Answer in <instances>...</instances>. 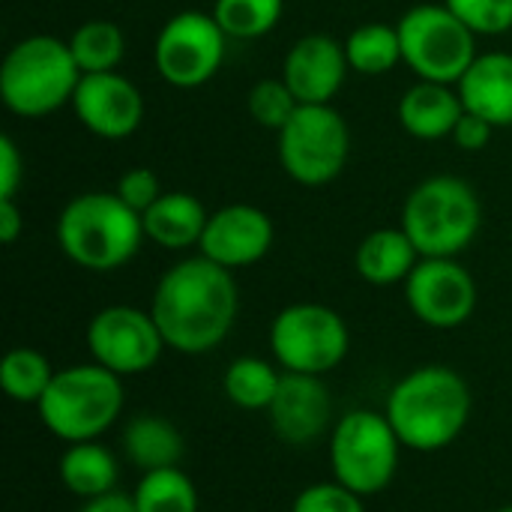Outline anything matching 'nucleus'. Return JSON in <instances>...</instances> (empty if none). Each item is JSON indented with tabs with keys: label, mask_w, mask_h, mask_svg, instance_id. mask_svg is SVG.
<instances>
[{
	"label": "nucleus",
	"mask_w": 512,
	"mask_h": 512,
	"mask_svg": "<svg viewBox=\"0 0 512 512\" xmlns=\"http://www.w3.org/2000/svg\"><path fill=\"white\" fill-rule=\"evenodd\" d=\"M240 312L234 273L216 261L195 255L177 261L156 282L150 315L171 351L201 357L219 348Z\"/></svg>",
	"instance_id": "nucleus-1"
},
{
	"label": "nucleus",
	"mask_w": 512,
	"mask_h": 512,
	"mask_svg": "<svg viewBox=\"0 0 512 512\" xmlns=\"http://www.w3.org/2000/svg\"><path fill=\"white\" fill-rule=\"evenodd\" d=\"M474 396L468 381L450 366H420L387 396L384 414L405 450L438 453L459 441L471 420Z\"/></svg>",
	"instance_id": "nucleus-2"
},
{
	"label": "nucleus",
	"mask_w": 512,
	"mask_h": 512,
	"mask_svg": "<svg viewBox=\"0 0 512 512\" xmlns=\"http://www.w3.org/2000/svg\"><path fill=\"white\" fill-rule=\"evenodd\" d=\"M144 240L141 216L117 192H81L57 216L60 252L81 270H120L138 255Z\"/></svg>",
	"instance_id": "nucleus-3"
},
{
	"label": "nucleus",
	"mask_w": 512,
	"mask_h": 512,
	"mask_svg": "<svg viewBox=\"0 0 512 512\" xmlns=\"http://www.w3.org/2000/svg\"><path fill=\"white\" fill-rule=\"evenodd\" d=\"M399 225L423 258H459L480 234L483 204L468 180L435 174L408 192Z\"/></svg>",
	"instance_id": "nucleus-4"
},
{
	"label": "nucleus",
	"mask_w": 512,
	"mask_h": 512,
	"mask_svg": "<svg viewBox=\"0 0 512 512\" xmlns=\"http://www.w3.org/2000/svg\"><path fill=\"white\" fill-rule=\"evenodd\" d=\"M126 390L123 378L99 363H78L57 369L51 387L39 399L36 411L42 426L66 441H99L123 414Z\"/></svg>",
	"instance_id": "nucleus-5"
},
{
	"label": "nucleus",
	"mask_w": 512,
	"mask_h": 512,
	"mask_svg": "<svg viewBox=\"0 0 512 512\" xmlns=\"http://www.w3.org/2000/svg\"><path fill=\"white\" fill-rule=\"evenodd\" d=\"M81 69L69 42L57 36H27L15 42L0 63V99L27 120L48 117L72 102Z\"/></svg>",
	"instance_id": "nucleus-6"
},
{
	"label": "nucleus",
	"mask_w": 512,
	"mask_h": 512,
	"mask_svg": "<svg viewBox=\"0 0 512 512\" xmlns=\"http://www.w3.org/2000/svg\"><path fill=\"white\" fill-rule=\"evenodd\" d=\"M402 450L405 447L387 414L372 408L348 411L336 420L330 435L333 480L360 498L381 495L399 471Z\"/></svg>",
	"instance_id": "nucleus-7"
},
{
	"label": "nucleus",
	"mask_w": 512,
	"mask_h": 512,
	"mask_svg": "<svg viewBox=\"0 0 512 512\" xmlns=\"http://www.w3.org/2000/svg\"><path fill=\"white\" fill-rule=\"evenodd\" d=\"M402 63L435 84H459L477 60V33L444 3H420L399 18Z\"/></svg>",
	"instance_id": "nucleus-8"
},
{
	"label": "nucleus",
	"mask_w": 512,
	"mask_h": 512,
	"mask_svg": "<svg viewBox=\"0 0 512 512\" xmlns=\"http://www.w3.org/2000/svg\"><path fill=\"white\" fill-rule=\"evenodd\" d=\"M270 351L282 372L327 375L351 351L345 318L324 303H291L270 324Z\"/></svg>",
	"instance_id": "nucleus-9"
},
{
	"label": "nucleus",
	"mask_w": 512,
	"mask_h": 512,
	"mask_svg": "<svg viewBox=\"0 0 512 512\" xmlns=\"http://www.w3.org/2000/svg\"><path fill=\"white\" fill-rule=\"evenodd\" d=\"M276 135L279 165L300 186L333 183L351 153V129L333 105H300Z\"/></svg>",
	"instance_id": "nucleus-10"
},
{
	"label": "nucleus",
	"mask_w": 512,
	"mask_h": 512,
	"mask_svg": "<svg viewBox=\"0 0 512 512\" xmlns=\"http://www.w3.org/2000/svg\"><path fill=\"white\" fill-rule=\"evenodd\" d=\"M228 33L213 12L186 9L171 15L153 45V63L162 81L180 90H195L216 78L225 63Z\"/></svg>",
	"instance_id": "nucleus-11"
},
{
	"label": "nucleus",
	"mask_w": 512,
	"mask_h": 512,
	"mask_svg": "<svg viewBox=\"0 0 512 512\" xmlns=\"http://www.w3.org/2000/svg\"><path fill=\"white\" fill-rule=\"evenodd\" d=\"M84 342L90 360L120 378L150 372L168 348L150 309L144 312L138 306L99 309L87 324Z\"/></svg>",
	"instance_id": "nucleus-12"
},
{
	"label": "nucleus",
	"mask_w": 512,
	"mask_h": 512,
	"mask_svg": "<svg viewBox=\"0 0 512 512\" xmlns=\"http://www.w3.org/2000/svg\"><path fill=\"white\" fill-rule=\"evenodd\" d=\"M405 300L432 330H456L477 312V282L456 258H420L405 279Z\"/></svg>",
	"instance_id": "nucleus-13"
},
{
	"label": "nucleus",
	"mask_w": 512,
	"mask_h": 512,
	"mask_svg": "<svg viewBox=\"0 0 512 512\" xmlns=\"http://www.w3.org/2000/svg\"><path fill=\"white\" fill-rule=\"evenodd\" d=\"M72 108L87 132L108 141L129 138L144 120V96L120 72L81 75Z\"/></svg>",
	"instance_id": "nucleus-14"
},
{
	"label": "nucleus",
	"mask_w": 512,
	"mask_h": 512,
	"mask_svg": "<svg viewBox=\"0 0 512 512\" xmlns=\"http://www.w3.org/2000/svg\"><path fill=\"white\" fill-rule=\"evenodd\" d=\"M273 219L255 204H228L210 213L198 252L225 270H243L258 264L273 246Z\"/></svg>",
	"instance_id": "nucleus-15"
},
{
	"label": "nucleus",
	"mask_w": 512,
	"mask_h": 512,
	"mask_svg": "<svg viewBox=\"0 0 512 512\" xmlns=\"http://www.w3.org/2000/svg\"><path fill=\"white\" fill-rule=\"evenodd\" d=\"M345 42L327 33H309L291 45L282 63V78L300 105H333V96L348 78Z\"/></svg>",
	"instance_id": "nucleus-16"
},
{
	"label": "nucleus",
	"mask_w": 512,
	"mask_h": 512,
	"mask_svg": "<svg viewBox=\"0 0 512 512\" xmlns=\"http://www.w3.org/2000/svg\"><path fill=\"white\" fill-rule=\"evenodd\" d=\"M267 414L282 444L306 447L333 426V399L321 375L282 372L279 393Z\"/></svg>",
	"instance_id": "nucleus-17"
},
{
	"label": "nucleus",
	"mask_w": 512,
	"mask_h": 512,
	"mask_svg": "<svg viewBox=\"0 0 512 512\" xmlns=\"http://www.w3.org/2000/svg\"><path fill=\"white\" fill-rule=\"evenodd\" d=\"M465 111L480 114L495 129L512 126V54L486 51L456 84Z\"/></svg>",
	"instance_id": "nucleus-18"
},
{
	"label": "nucleus",
	"mask_w": 512,
	"mask_h": 512,
	"mask_svg": "<svg viewBox=\"0 0 512 512\" xmlns=\"http://www.w3.org/2000/svg\"><path fill=\"white\" fill-rule=\"evenodd\" d=\"M396 114L408 135L420 141H441L453 135L459 117L465 114V105L453 84L417 81L402 93Z\"/></svg>",
	"instance_id": "nucleus-19"
},
{
	"label": "nucleus",
	"mask_w": 512,
	"mask_h": 512,
	"mask_svg": "<svg viewBox=\"0 0 512 512\" xmlns=\"http://www.w3.org/2000/svg\"><path fill=\"white\" fill-rule=\"evenodd\" d=\"M210 213L192 192H162V198L141 216L144 237L159 249L183 252L201 243Z\"/></svg>",
	"instance_id": "nucleus-20"
},
{
	"label": "nucleus",
	"mask_w": 512,
	"mask_h": 512,
	"mask_svg": "<svg viewBox=\"0 0 512 512\" xmlns=\"http://www.w3.org/2000/svg\"><path fill=\"white\" fill-rule=\"evenodd\" d=\"M420 252L405 234V228H378L366 234L357 246L354 267L363 282L375 288H390V285H405L411 270L420 264Z\"/></svg>",
	"instance_id": "nucleus-21"
},
{
	"label": "nucleus",
	"mask_w": 512,
	"mask_h": 512,
	"mask_svg": "<svg viewBox=\"0 0 512 512\" xmlns=\"http://www.w3.org/2000/svg\"><path fill=\"white\" fill-rule=\"evenodd\" d=\"M183 435L180 429L159 414H138L123 429V453L129 465H135L141 474L162 471V468H180L183 462Z\"/></svg>",
	"instance_id": "nucleus-22"
},
{
	"label": "nucleus",
	"mask_w": 512,
	"mask_h": 512,
	"mask_svg": "<svg viewBox=\"0 0 512 512\" xmlns=\"http://www.w3.org/2000/svg\"><path fill=\"white\" fill-rule=\"evenodd\" d=\"M57 474L69 495H75L81 501H93L108 492H117L120 465H117V456L105 444L81 441V444H69L63 450Z\"/></svg>",
	"instance_id": "nucleus-23"
},
{
	"label": "nucleus",
	"mask_w": 512,
	"mask_h": 512,
	"mask_svg": "<svg viewBox=\"0 0 512 512\" xmlns=\"http://www.w3.org/2000/svg\"><path fill=\"white\" fill-rule=\"evenodd\" d=\"M279 384L282 372L261 357H237L222 375V390L240 411H267L279 393Z\"/></svg>",
	"instance_id": "nucleus-24"
},
{
	"label": "nucleus",
	"mask_w": 512,
	"mask_h": 512,
	"mask_svg": "<svg viewBox=\"0 0 512 512\" xmlns=\"http://www.w3.org/2000/svg\"><path fill=\"white\" fill-rule=\"evenodd\" d=\"M69 51H72L75 66L81 69V75L117 72V66H120V60L126 54V36L114 21L93 18V21H84L69 36Z\"/></svg>",
	"instance_id": "nucleus-25"
},
{
	"label": "nucleus",
	"mask_w": 512,
	"mask_h": 512,
	"mask_svg": "<svg viewBox=\"0 0 512 512\" xmlns=\"http://www.w3.org/2000/svg\"><path fill=\"white\" fill-rule=\"evenodd\" d=\"M345 51H348V63L354 72L360 75H387L402 63V39H399V27L390 24H360L357 30H351V36L345 39Z\"/></svg>",
	"instance_id": "nucleus-26"
},
{
	"label": "nucleus",
	"mask_w": 512,
	"mask_h": 512,
	"mask_svg": "<svg viewBox=\"0 0 512 512\" xmlns=\"http://www.w3.org/2000/svg\"><path fill=\"white\" fill-rule=\"evenodd\" d=\"M54 375H57V369L36 348H12L0 366L3 393L18 405H33V408L39 405V399L51 387Z\"/></svg>",
	"instance_id": "nucleus-27"
},
{
	"label": "nucleus",
	"mask_w": 512,
	"mask_h": 512,
	"mask_svg": "<svg viewBox=\"0 0 512 512\" xmlns=\"http://www.w3.org/2000/svg\"><path fill=\"white\" fill-rule=\"evenodd\" d=\"M138 512H198V489L180 468L141 474L132 492Z\"/></svg>",
	"instance_id": "nucleus-28"
},
{
	"label": "nucleus",
	"mask_w": 512,
	"mask_h": 512,
	"mask_svg": "<svg viewBox=\"0 0 512 512\" xmlns=\"http://www.w3.org/2000/svg\"><path fill=\"white\" fill-rule=\"evenodd\" d=\"M285 12V0H216L213 15L228 39H258L270 33Z\"/></svg>",
	"instance_id": "nucleus-29"
},
{
	"label": "nucleus",
	"mask_w": 512,
	"mask_h": 512,
	"mask_svg": "<svg viewBox=\"0 0 512 512\" xmlns=\"http://www.w3.org/2000/svg\"><path fill=\"white\" fill-rule=\"evenodd\" d=\"M297 108L300 102L285 84V78H264L249 90V114L261 129L279 132Z\"/></svg>",
	"instance_id": "nucleus-30"
},
{
	"label": "nucleus",
	"mask_w": 512,
	"mask_h": 512,
	"mask_svg": "<svg viewBox=\"0 0 512 512\" xmlns=\"http://www.w3.org/2000/svg\"><path fill=\"white\" fill-rule=\"evenodd\" d=\"M477 36H501L512 30V0H444Z\"/></svg>",
	"instance_id": "nucleus-31"
},
{
	"label": "nucleus",
	"mask_w": 512,
	"mask_h": 512,
	"mask_svg": "<svg viewBox=\"0 0 512 512\" xmlns=\"http://www.w3.org/2000/svg\"><path fill=\"white\" fill-rule=\"evenodd\" d=\"M366 498H360L357 492H351L348 486L336 483V480H324V483H312L306 486L294 504L291 512H366Z\"/></svg>",
	"instance_id": "nucleus-32"
},
{
	"label": "nucleus",
	"mask_w": 512,
	"mask_h": 512,
	"mask_svg": "<svg viewBox=\"0 0 512 512\" xmlns=\"http://www.w3.org/2000/svg\"><path fill=\"white\" fill-rule=\"evenodd\" d=\"M114 192L120 195V201L126 204V207H132L138 216H144L159 198H162V183H159V174L153 171V168H144V165H138V168H129V171H123L120 174V180H117V186H114Z\"/></svg>",
	"instance_id": "nucleus-33"
},
{
	"label": "nucleus",
	"mask_w": 512,
	"mask_h": 512,
	"mask_svg": "<svg viewBox=\"0 0 512 512\" xmlns=\"http://www.w3.org/2000/svg\"><path fill=\"white\" fill-rule=\"evenodd\" d=\"M492 135H495V126H492L489 120H483L480 114L465 111V114L459 117V123H456V129H453L450 138H453L462 150L477 153V150H486V147H489Z\"/></svg>",
	"instance_id": "nucleus-34"
},
{
	"label": "nucleus",
	"mask_w": 512,
	"mask_h": 512,
	"mask_svg": "<svg viewBox=\"0 0 512 512\" xmlns=\"http://www.w3.org/2000/svg\"><path fill=\"white\" fill-rule=\"evenodd\" d=\"M24 177V159L9 135L0 138V198H15Z\"/></svg>",
	"instance_id": "nucleus-35"
},
{
	"label": "nucleus",
	"mask_w": 512,
	"mask_h": 512,
	"mask_svg": "<svg viewBox=\"0 0 512 512\" xmlns=\"http://www.w3.org/2000/svg\"><path fill=\"white\" fill-rule=\"evenodd\" d=\"M24 231V216L15 204V198H0V240L12 246Z\"/></svg>",
	"instance_id": "nucleus-36"
},
{
	"label": "nucleus",
	"mask_w": 512,
	"mask_h": 512,
	"mask_svg": "<svg viewBox=\"0 0 512 512\" xmlns=\"http://www.w3.org/2000/svg\"><path fill=\"white\" fill-rule=\"evenodd\" d=\"M78 512H138V510H135V501H132V495L108 492V495H102V498L84 501V507H81Z\"/></svg>",
	"instance_id": "nucleus-37"
},
{
	"label": "nucleus",
	"mask_w": 512,
	"mask_h": 512,
	"mask_svg": "<svg viewBox=\"0 0 512 512\" xmlns=\"http://www.w3.org/2000/svg\"><path fill=\"white\" fill-rule=\"evenodd\" d=\"M498 512H512V507H501V510Z\"/></svg>",
	"instance_id": "nucleus-38"
}]
</instances>
